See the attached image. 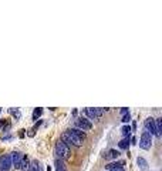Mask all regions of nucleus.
I'll use <instances>...</instances> for the list:
<instances>
[{
    "label": "nucleus",
    "instance_id": "1",
    "mask_svg": "<svg viewBox=\"0 0 162 171\" xmlns=\"http://www.w3.org/2000/svg\"><path fill=\"white\" fill-rule=\"evenodd\" d=\"M67 134L70 137V141H71L74 145H77V147H80L81 144H82V141L85 140V133L81 131V130H78V128H70V130L67 131Z\"/></svg>",
    "mask_w": 162,
    "mask_h": 171
},
{
    "label": "nucleus",
    "instance_id": "2",
    "mask_svg": "<svg viewBox=\"0 0 162 171\" xmlns=\"http://www.w3.org/2000/svg\"><path fill=\"white\" fill-rule=\"evenodd\" d=\"M56 154L57 157H60V160H67L70 157V147H67L61 140H58L56 143Z\"/></svg>",
    "mask_w": 162,
    "mask_h": 171
},
{
    "label": "nucleus",
    "instance_id": "3",
    "mask_svg": "<svg viewBox=\"0 0 162 171\" xmlns=\"http://www.w3.org/2000/svg\"><path fill=\"white\" fill-rule=\"evenodd\" d=\"M151 145H152V134H149L148 131H142L139 138V147L142 150H149Z\"/></svg>",
    "mask_w": 162,
    "mask_h": 171
},
{
    "label": "nucleus",
    "instance_id": "4",
    "mask_svg": "<svg viewBox=\"0 0 162 171\" xmlns=\"http://www.w3.org/2000/svg\"><path fill=\"white\" fill-rule=\"evenodd\" d=\"M76 125L78 127V130L81 131H88L93 128V123L88 119H84V117H80V119L76 120Z\"/></svg>",
    "mask_w": 162,
    "mask_h": 171
},
{
    "label": "nucleus",
    "instance_id": "5",
    "mask_svg": "<svg viewBox=\"0 0 162 171\" xmlns=\"http://www.w3.org/2000/svg\"><path fill=\"white\" fill-rule=\"evenodd\" d=\"M105 110H107V108H100V107H98V108H93V107H88V108H85V114H87L90 119L95 120V119H100Z\"/></svg>",
    "mask_w": 162,
    "mask_h": 171
},
{
    "label": "nucleus",
    "instance_id": "6",
    "mask_svg": "<svg viewBox=\"0 0 162 171\" xmlns=\"http://www.w3.org/2000/svg\"><path fill=\"white\" fill-rule=\"evenodd\" d=\"M10 168H12L10 155H1L0 157V171H10Z\"/></svg>",
    "mask_w": 162,
    "mask_h": 171
},
{
    "label": "nucleus",
    "instance_id": "7",
    "mask_svg": "<svg viewBox=\"0 0 162 171\" xmlns=\"http://www.w3.org/2000/svg\"><path fill=\"white\" fill-rule=\"evenodd\" d=\"M10 160H12V167L20 168V164H21V160H23V154L19 153V151H14L10 155Z\"/></svg>",
    "mask_w": 162,
    "mask_h": 171
},
{
    "label": "nucleus",
    "instance_id": "8",
    "mask_svg": "<svg viewBox=\"0 0 162 171\" xmlns=\"http://www.w3.org/2000/svg\"><path fill=\"white\" fill-rule=\"evenodd\" d=\"M144 125H145V131H148L149 134H155V136H157L155 119H152V117H148V119L145 120V123H144Z\"/></svg>",
    "mask_w": 162,
    "mask_h": 171
},
{
    "label": "nucleus",
    "instance_id": "9",
    "mask_svg": "<svg viewBox=\"0 0 162 171\" xmlns=\"http://www.w3.org/2000/svg\"><path fill=\"white\" fill-rule=\"evenodd\" d=\"M137 164H138V167H139L142 171H148V163H146L145 158L138 157V158H137Z\"/></svg>",
    "mask_w": 162,
    "mask_h": 171
},
{
    "label": "nucleus",
    "instance_id": "10",
    "mask_svg": "<svg viewBox=\"0 0 162 171\" xmlns=\"http://www.w3.org/2000/svg\"><path fill=\"white\" fill-rule=\"evenodd\" d=\"M29 167H30V161L26 155H23V160H21V164H20V168L21 171H29Z\"/></svg>",
    "mask_w": 162,
    "mask_h": 171
},
{
    "label": "nucleus",
    "instance_id": "11",
    "mask_svg": "<svg viewBox=\"0 0 162 171\" xmlns=\"http://www.w3.org/2000/svg\"><path fill=\"white\" fill-rule=\"evenodd\" d=\"M155 128H157V137H161V131H162V119L155 120Z\"/></svg>",
    "mask_w": 162,
    "mask_h": 171
},
{
    "label": "nucleus",
    "instance_id": "12",
    "mask_svg": "<svg viewBox=\"0 0 162 171\" xmlns=\"http://www.w3.org/2000/svg\"><path fill=\"white\" fill-rule=\"evenodd\" d=\"M40 163L37 161V160H34V161H32L30 163V167H29V171H40Z\"/></svg>",
    "mask_w": 162,
    "mask_h": 171
},
{
    "label": "nucleus",
    "instance_id": "13",
    "mask_svg": "<svg viewBox=\"0 0 162 171\" xmlns=\"http://www.w3.org/2000/svg\"><path fill=\"white\" fill-rule=\"evenodd\" d=\"M128 145H130V138H128V137H125L124 140H121V141H119V148L127 150V148H128Z\"/></svg>",
    "mask_w": 162,
    "mask_h": 171
},
{
    "label": "nucleus",
    "instance_id": "14",
    "mask_svg": "<svg viewBox=\"0 0 162 171\" xmlns=\"http://www.w3.org/2000/svg\"><path fill=\"white\" fill-rule=\"evenodd\" d=\"M125 164V161H118V163H111V164H108L107 165V168L108 170H113V168H117V167H122Z\"/></svg>",
    "mask_w": 162,
    "mask_h": 171
},
{
    "label": "nucleus",
    "instance_id": "15",
    "mask_svg": "<svg viewBox=\"0 0 162 171\" xmlns=\"http://www.w3.org/2000/svg\"><path fill=\"white\" fill-rule=\"evenodd\" d=\"M56 165H57V171H65V167L61 160H56Z\"/></svg>",
    "mask_w": 162,
    "mask_h": 171
},
{
    "label": "nucleus",
    "instance_id": "16",
    "mask_svg": "<svg viewBox=\"0 0 162 171\" xmlns=\"http://www.w3.org/2000/svg\"><path fill=\"white\" fill-rule=\"evenodd\" d=\"M121 131H122V134H124L125 137H128V136H130V133H131V127L125 124V125H124V127L121 128Z\"/></svg>",
    "mask_w": 162,
    "mask_h": 171
},
{
    "label": "nucleus",
    "instance_id": "17",
    "mask_svg": "<svg viewBox=\"0 0 162 171\" xmlns=\"http://www.w3.org/2000/svg\"><path fill=\"white\" fill-rule=\"evenodd\" d=\"M41 113H43V110H41L40 107H38V108H36V110H34V113H33V119L36 120L37 117H40V116H41Z\"/></svg>",
    "mask_w": 162,
    "mask_h": 171
},
{
    "label": "nucleus",
    "instance_id": "18",
    "mask_svg": "<svg viewBox=\"0 0 162 171\" xmlns=\"http://www.w3.org/2000/svg\"><path fill=\"white\" fill-rule=\"evenodd\" d=\"M10 113H12L16 119H20V111H19V110H16V108H14V110H13V108H10Z\"/></svg>",
    "mask_w": 162,
    "mask_h": 171
},
{
    "label": "nucleus",
    "instance_id": "19",
    "mask_svg": "<svg viewBox=\"0 0 162 171\" xmlns=\"http://www.w3.org/2000/svg\"><path fill=\"white\" fill-rule=\"evenodd\" d=\"M118 155H119V151H117V150H111L110 151V157L111 158H117Z\"/></svg>",
    "mask_w": 162,
    "mask_h": 171
},
{
    "label": "nucleus",
    "instance_id": "20",
    "mask_svg": "<svg viewBox=\"0 0 162 171\" xmlns=\"http://www.w3.org/2000/svg\"><path fill=\"white\" fill-rule=\"evenodd\" d=\"M130 119H131V116H130V113H128V114H125V116L122 117V123H128Z\"/></svg>",
    "mask_w": 162,
    "mask_h": 171
},
{
    "label": "nucleus",
    "instance_id": "21",
    "mask_svg": "<svg viewBox=\"0 0 162 171\" xmlns=\"http://www.w3.org/2000/svg\"><path fill=\"white\" fill-rule=\"evenodd\" d=\"M110 171H125L122 167H117V168H113V170H110Z\"/></svg>",
    "mask_w": 162,
    "mask_h": 171
},
{
    "label": "nucleus",
    "instance_id": "22",
    "mask_svg": "<svg viewBox=\"0 0 162 171\" xmlns=\"http://www.w3.org/2000/svg\"><path fill=\"white\" fill-rule=\"evenodd\" d=\"M127 111H128V108H125V107L121 110V113H122V114H127Z\"/></svg>",
    "mask_w": 162,
    "mask_h": 171
},
{
    "label": "nucleus",
    "instance_id": "23",
    "mask_svg": "<svg viewBox=\"0 0 162 171\" xmlns=\"http://www.w3.org/2000/svg\"><path fill=\"white\" fill-rule=\"evenodd\" d=\"M0 111H1V108H0Z\"/></svg>",
    "mask_w": 162,
    "mask_h": 171
}]
</instances>
